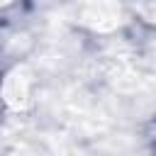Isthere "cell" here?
Masks as SVG:
<instances>
[{
    "label": "cell",
    "instance_id": "6da1fadb",
    "mask_svg": "<svg viewBox=\"0 0 156 156\" xmlns=\"http://www.w3.org/2000/svg\"><path fill=\"white\" fill-rule=\"evenodd\" d=\"M2 95L5 100L12 105V107H22L29 98V78L24 73V68H15L7 78H5V85H2Z\"/></svg>",
    "mask_w": 156,
    "mask_h": 156
}]
</instances>
